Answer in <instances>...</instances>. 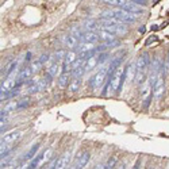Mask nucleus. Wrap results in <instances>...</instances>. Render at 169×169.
Instances as JSON below:
<instances>
[{
  "label": "nucleus",
  "mask_w": 169,
  "mask_h": 169,
  "mask_svg": "<svg viewBox=\"0 0 169 169\" xmlns=\"http://www.w3.org/2000/svg\"><path fill=\"white\" fill-rule=\"evenodd\" d=\"M156 41H158V37H157V35H152L149 39L145 41V46H150V45H152L153 42H156Z\"/></svg>",
  "instance_id": "a878e982"
},
{
  "label": "nucleus",
  "mask_w": 169,
  "mask_h": 169,
  "mask_svg": "<svg viewBox=\"0 0 169 169\" xmlns=\"http://www.w3.org/2000/svg\"><path fill=\"white\" fill-rule=\"evenodd\" d=\"M107 79H108V68H102V69L91 79L89 85H91V88H92L93 91H99V89L104 85V83L107 81Z\"/></svg>",
  "instance_id": "7ed1b4c3"
},
{
  "label": "nucleus",
  "mask_w": 169,
  "mask_h": 169,
  "mask_svg": "<svg viewBox=\"0 0 169 169\" xmlns=\"http://www.w3.org/2000/svg\"><path fill=\"white\" fill-rule=\"evenodd\" d=\"M61 157H62V168H67L68 165H69V162H71V152L65 153Z\"/></svg>",
  "instance_id": "5701e85b"
},
{
  "label": "nucleus",
  "mask_w": 169,
  "mask_h": 169,
  "mask_svg": "<svg viewBox=\"0 0 169 169\" xmlns=\"http://www.w3.org/2000/svg\"><path fill=\"white\" fill-rule=\"evenodd\" d=\"M80 85H81V77H76V79L71 80V84H69V91H71L72 93L77 92V91L80 89Z\"/></svg>",
  "instance_id": "dca6fc26"
},
{
  "label": "nucleus",
  "mask_w": 169,
  "mask_h": 169,
  "mask_svg": "<svg viewBox=\"0 0 169 169\" xmlns=\"http://www.w3.org/2000/svg\"><path fill=\"white\" fill-rule=\"evenodd\" d=\"M158 29H161V27H158V26H156V25L152 26V31H157Z\"/></svg>",
  "instance_id": "7c9ffc66"
},
{
  "label": "nucleus",
  "mask_w": 169,
  "mask_h": 169,
  "mask_svg": "<svg viewBox=\"0 0 169 169\" xmlns=\"http://www.w3.org/2000/svg\"><path fill=\"white\" fill-rule=\"evenodd\" d=\"M133 15L134 14L123 10V8H119V10H108V11L102 12V18L112 19V21H119V22H123V23H134L137 19Z\"/></svg>",
  "instance_id": "f257e3e1"
},
{
  "label": "nucleus",
  "mask_w": 169,
  "mask_h": 169,
  "mask_svg": "<svg viewBox=\"0 0 169 169\" xmlns=\"http://www.w3.org/2000/svg\"><path fill=\"white\" fill-rule=\"evenodd\" d=\"M16 67H18V60H15V61H12V62H11L10 65H8V67L5 68V71L3 72V75H4L5 77H8L10 75H12V72H14V71L16 69Z\"/></svg>",
  "instance_id": "6ab92c4d"
},
{
  "label": "nucleus",
  "mask_w": 169,
  "mask_h": 169,
  "mask_svg": "<svg viewBox=\"0 0 169 169\" xmlns=\"http://www.w3.org/2000/svg\"><path fill=\"white\" fill-rule=\"evenodd\" d=\"M47 168H62V157L54 158L53 161H50L47 164Z\"/></svg>",
  "instance_id": "aec40b11"
},
{
  "label": "nucleus",
  "mask_w": 169,
  "mask_h": 169,
  "mask_svg": "<svg viewBox=\"0 0 169 169\" xmlns=\"http://www.w3.org/2000/svg\"><path fill=\"white\" fill-rule=\"evenodd\" d=\"M39 148H41V145H39V144H34V145H33L30 150L26 153L25 158H23V162H25V161H31V160L34 158L37 154H38V150H39Z\"/></svg>",
  "instance_id": "4468645a"
},
{
  "label": "nucleus",
  "mask_w": 169,
  "mask_h": 169,
  "mask_svg": "<svg viewBox=\"0 0 169 169\" xmlns=\"http://www.w3.org/2000/svg\"><path fill=\"white\" fill-rule=\"evenodd\" d=\"M77 60V50L75 49H71L69 51H67V54H65V58H64V65H71L73 62Z\"/></svg>",
  "instance_id": "ddd939ff"
},
{
  "label": "nucleus",
  "mask_w": 169,
  "mask_h": 169,
  "mask_svg": "<svg viewBox=\"0 0 169 169\" xmlns=\"http://www.w3.org/2000/svg\"><path fill=\"white\" fill-rule=\"evenodd\" d=\"M164 67L157 73V79H156V83H154V85H153V96L156 99H161L165 93V73L166 72H165Z\"/></svg>",
  "instance_id": "f03ea898"
},
{
  "label": "nucleus",
  "mask_w": 169,
  "mask_h": 169,
  "mask_svg": "<svg viewBox=\"0 0 169 169\" xmlns=\"http://www.w3.org/2000/svg\"><path fill=\"white\" fill-rule=\"evenodd\" d=\"M93 45L95 43H91V42H81L80 45H79V53H84V51H88V50H91V49H93Z\"/></svg>",
  "instance_id": "a211bd4d"
},
{
  "label": "nucleus",
  "mask_w": 169,
  "mask_h": 169,
  "mask_svg": "<svg viewBox=\"0 0 169 169\" xmlns=\"http://www.w3.org/2000/svg\"><path fill=\"white\" fill-rule=\"evenodd\" d=\"M31 57H33V54H31V51H29V53L26 54V57H25V61L26 62H30L31 61Z\"/></svg>",
  "instance_id": "c756f323"
},
{
  "label": "nucleus",
  "mask_w": 169,
  "mask_h": 169,
  "mask_svg": "<svg viewBox=\"0 0 169 169\" xmlns=\"http://www.w3.org/2000/svg\"><path fill=\"white\" fill-rule=\"evenodd\" d=\"M49 58H50V56H49V54H43V56H41L39 61H41L43 65H46V62L49 61Z\"/></svg>",
  "instance_id": "cd10ccee"
},
{
  "label": "nucleus",
  "mask_w": 169,
  "mask_h": 169,
  "mask_svg": "<svg viewBox=\"0 0 169 169\" xmlns=\"http://www.w3.org/2000/svg\"><path fill=\"white\" fill-rule=\"evenodd\" d=\"M72 77V75L69 72H62L61 75H60V77H58V87L61 88V89H64V88H67L69 84H71V81H69V79Z\"/></svg>",
  "instance_id": "f8f14e48"
},
{
  "label": "nucleus",
  "mask_w": 169,
  "mask_h": 169,
  "mask_svg": "<svg viewBox=\"0 0 169 169\" xmlns=\"http://www.w3.org/2000/svg\"><path fill=\"white\" fill-rule=\"evenodd\" d=\"M77 43H79V39H77L76 35L68 34V35L64 37V45H65L68 49H76Z\"/></svg>",
  "instance_id": "1a4fd4ad"
},
{
  "label": "nucleus",
  "mask_w": 169,
  "mask_h": 169,
  "mask_svg": "<svg viewBox=\"0 0 169 169\" xmlns=\"http://www.w3.org/2000/svg\"><path fill=\"white\" fill-rule=\"evenodd\" d=\"M137 76V64H128L126 68V80L128 83H133Z\"/></svg>",
  "instance_id": "9d476101"
},
{
  "label": "nucleus",
  "mask_w": 169,
  "mask_h": 169,
  "mask_svg": "<svg viewBox=\"0 0 169 169\" xmlns=\"http://www.w3.org/2000/svg\"><path fill=\"white\" fill-rule=\"evenodd\" d=\"M115 164H116V158H110L108 160V162H107V165H106L104 168H114Z\"/></svg>",
  "instance_id": "bb28decb"
},
{
  "label": "nucleus",
  "mask_w": 169,
  "mask_h": 169,
  "mask_svg": "<svg viewBox=\"0 0 169 169\" xmlns=\"http://www.w3.org/2000/svg\"><path fill=\"white\" fill-rule=\"evenodd\" d=\"M145 30H146L145 27H141V29H139V33H145Z\"/></svg>",
  "instance_id": "2f4dec72"
},
{
  "label": "nucleus",
  "mask_w": 169,
  "mask_h": 169,
  "mask_svg": "<svg viewBox=\"0 0 169 169\" xmlns=\"http://www.w3.org/2000/svg\"><path fill=\"white\" fill-rule=\"evenodd\" d=\"M29 104H30V100L26 97V99H22L19 100V104H18V110H22V108H26L29 107Z\"/></svg>",
  "instance_id": "393cba45"
},
{
  "label": "nucleus",
  "mask_w": 169,
  "mask_h": 169,
  "mask_svg": "<svg viewBox=\"0 0 169 169\" xmlns=\"http://www.w3.org/2000/svg\"><path fill=\"white\" fill-rule=\"evenodd\" d=\"M97 34H99V37H100V39H104L106 42L116 39L115 34H112V33H110V31H107V30H104V29H100V31H99Z\"/></svg>",
  "instance_id": "2eb2a0df"
},
{
  "label": "nucleus",
  "mask_w": 169,
  "mask_h": 169,
  "mask_svg": "<svg viewBox=\"0 0 169 169\" xmlns=\"http://www.w3.org/2000/svg\"><path fill=\"white\" fill-rule=\"evenodd\" d=\"M89 158H91V154H89V152H83L80 156H77L76 168H84V166L89 162Z\"/></svg>",
  "instance_id": "0eeeda50"
},
{
  "label": "nucleus",
  "mask_w": 169,
  "mask_h": 169,
  "mask_svg": "<svg viewBox=\"0 0 169 169\" xmlns=\"http://www.w3.org/2000/svg\"><path fill=\"white\" fill-rule=\"evenodd\" d=\"M45 153H46V150H43V152L37 154L35 157L29 162V166H27V168H38L39 165L45 164Z\"/></svg>",
  "instance_id": "39448f33"
},
{
  "label": "nucleus",
  "mask_w": 169,
  "mask_h": 169,
  "mask_svg": "<svg viewBox=\"0 0 169 169\" xmlns=\"http://www.w3.org/2000/svg\"><path fill=\"white\" fill-rule=\"evenodd\" d=\"M84 26H85V29L89 31H95V30H97V27H99L95 21H87L84 23Z\"/></svg>",
  "instance_id": "4be33fe9"
},
{
  "label": "nucleus",
  "mask_w": 169,
  "mask_h": 169,
  "mask_svg": "<svg viewBox=\"0 0 169 169\" xmlns=\"http://www.w3.org/2000/svg\"><path fill=\"white\" fill-rule=\"evenodd\" d=\"M49 75H50L53 79H56L57 76H60L62 73V62L60 64V62H54L51 67L47 68V71H46Z\"/></svg>",
  "instance_id": "6e6552de"
},
{
  "label": "nucleus",
  "mask_w": 169,
  "mask_h": 169,
  "mask_svg": "<svg viewBox=\"0 0 169 169\" xmlns=\"http://www.w3.org/2000/svg\"><path fill=\"white\" fill-rule=\"evenodd\" d=\"M133 3H135V4L138 5H146L148 4V0H131Z\"/></svg>",
  "instance_id": "c85d7f7f"
},
{
  "label": "nucleus",
  "mask_w": 169,
  "mask_h": 169,
  "mask_svg": "<svg viewBox=\"0 0 169 169\" xmlns=\"http://www.w3.org/2000/svg\"><path fill=\"white\" fill-rule=\"evenodd\" d=\"M104 1L106 4H110V5H118V7H123L124 4L130 3L131 0H102Z\"/></svg>",
  "instance_id": "f3484780"
},
{
  "label": "nucleus",
  "mask_w": 169,
  "mask_h": 169,
  "mask_svg": "<svg viewBox=\"0 0 169 169\" xmlns=\"http://www.w3.org/2000/svg\"><path fill=\"white\" fill-rule=\"evenodd\" d=\"M137 71H141V72H146V69L149 67V56L145 53V54H141L137 60Z\"/></svg>",
  "instance_id": "20e7f679"
},
{
  "label": "nucleus",
  "mask_w": 169,
  "mask_h": 169,
  "mask_svg": "<svg viewBox=\"0 0 169 169\" xmlns=\"http://www.w3.org/2000/svg\"><path fill=\"white\" fill-rule=\"evenodd\" d=\"M100 39L99 34H96L95 31H87L84 33L81 37V42H91V43H96Z\"/></svg>",
  "instance_id": "9b49d317"
},
{
  "label": "nucleus",
  "mask_w": 169,
  "mask_h": 169,
  "mask_svg": "<svg viewBox=\"0 0 169 169\" xmlns=\"http://www.w3.org/2000/svg\"><path fill=\"white\" fill-rule=\"evenodd\" d=\"M30 67H31V69H33V72L35 73V72H38V71H39V69H41L42 67H43V64H42V62L39 61V60H38V61L33 62V64H31Z\"/></svg>",
  "instance_id": "b1692460"
},
{
  "label": "nucleus",
  "mask_w": 169,
  "mask_h": 169,
  "mask_svg": "<svg viewBox=\"0 0 169 169\" xmlns=\"http://www.w3.org/2000/svg\"><path fill=\"white\" fill-rule=\"evenodd\" d=\"M22 137V131H11L8 134H4V137L1 138V142H7V144H15L18 139Z\"/></svg>",
  "instance_id": "423d86ee"
},
{
  "label": "nucleus",
  "mask_w": 169,
  "mask_h": 169,
  "mask_svg": "<svg viewBox=\"0 0 169 169\" xmlns=\"http://www.w3.org/2000/svg\"><path fill=\"white\" fill-rule=\"evenodd\" d=\"M18 104H19V100H14V102H10L7 106L4 107V110L7 112H10V111H16L18 110Z\"/></svg>",
  "instance_id": "412c9836"
}]
</instances>
